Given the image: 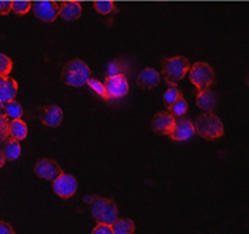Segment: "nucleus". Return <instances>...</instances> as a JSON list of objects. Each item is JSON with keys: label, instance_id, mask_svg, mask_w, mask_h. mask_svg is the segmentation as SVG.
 Returning a JSON list of instances; mask_svg holds the SVG:
<instances>
[{"label": "nucleus", "instance_id": "1", "mask_svg": "<svg viewBox=\"0 0 249 234\" xmlns=\"http://www.w3.org/2000/svg\"><path fill=\"white\" fill-rule=\"evenodd\" d=\"M89 208L95 221L98 223L105 225H113L119 218V210L117 204L112 199L104 198V196H93L89 200Z\"/></svg>", "mask_w": 249, "mask_h": 234}, {"label": "nucleus", "instance_id": "2", "mask_svg": "<svg viewBox=\"0 0 249 234\" xmlns=\"http://www.w3.org/2000/svg\"><path fill=\"white\" fill-rule=\"evenodd\" d=\"M194 128L195 134L202 136L206 141H215L225 134L223 121L213 112H207L199 116L194 123Z\"/></svg>", "mask_w": 249, "mask_h": 234}, {"label": "nucleus", "instance_id": "3", "mask_svg": "<svg viewBox=\"0 0 249 234\" xmlns=\"http://www.w3.org/2000/svg\"><path fill=\"white\" fill-rule=\"evenodd\" d=\"M191 63L184 56H172L162 60V75L169 85H177L188 74Z\"/></svg>", "mask_w": 249, "mask_h": 234}, {"label": "nucleus", "instance_id": "4", "mask_svg": "<svg viewBox=\"0 0 249 234\" xmlns=\"http://www.w3.org/2000/svg\"><path fill=\"white\" fill-rule=\"evenodd\" d=\"M61 76L68 86L82 87L88 85V80L91 78V71L85 61L81 59H74L64 66Z\"/></svg>", "mask_w": 249, "mask_h": 234}, {"label": "nucleus", "instance_id": "5", "mask_svg": "<svg viewBox=\"0 0 249 234\" xmlns=\"http://www.w3.org/2000/svg\"><path fill=\"white\" fill-rule=\"evenodd\" d=\"M189 80L194 86L200 90H209L215 82V71L207 61H196L189 68Z\"/></svg>", "mask_w": 249, "mask_h": 234}, {"label": "nucleus", "instance_id": "6", "mask_svg": "<svg viewBox=\"0 0 249 234\" xmlns=\"http://www.w3.org/2000/svg\"><path fill=\"white\" fill-rule=\"evenodd\" d=\"M104 85H105V91H107V101L122 100L129 91L127 75L107 76Z\"/></svg>", "mask_w": 249, "mask_h": 234}, {"label": "nucleus", "instance_id": "7", "mask_svg": "<svg viewBox=\"0 0 249 234\" xmlns=\"http://www.w3.org/2000/svg\"><path fill=\"white\" fill-rule=\"evenodd\" d=\"M53 192L61 199H70L76 194L78 189V181L75 176L70 173H60L53 180L52 184Z\"/></svg>", "mask_w": 249, "mask_h": 234}, {"label": "nucleus", "instance_id": "8", "mask_svg": "<svg viewBox=\"0 0 249 234\" xmlns=\"http://www.w3.org/2000/svg\"><path fill=\"white\" fill-rule=\"evenodd\" d=\"M34 173L42 180L53 181L57 176L63 173L60 163L52 158H42L34 165Z\"/></svg>", "mask_w": 249, "mask_h": 234}, {"label": "nucleus", "instance_id": "9", "mask_svg": "<svg viewBox=\"0 0 249 234\" xmlns=\"http://www.w3.org/2000/svg\"><path fill=\"white\" fill-rule=\"evenodd\" d=\"M32 10L38 19L47 23H52L59 17V3L56 1H47V0L36 1L34 4H32Z\"/></svg>", "mask_w": 249, "mask_h": 234}, {"label": "nucleus", "instance_id": "10", "mask_svg": "<svg viewBox=\"0 0 249 234\" xmlns=\"http://www.w3.org/2000/svg\"><path fill=\"white\" fill-rule=\"evenodd\" d=\"M195 135V128H194V123L188 119H176L175 126L170 131V139L176 142H187L192 139Z\"/></svg>", "mask_w": 249, "mask_h": 234}, {"label": "nucleus", "instance_id": "11", "mask_svg": "<svg viewBox=\"0 0 249 234\" xmlns=\"http://www.w3.org/2000/svg\"><path fill=\"white\" fill-rule=\"evenodd\" d=\"M40 119L44 126H47L49 128H56L63 123L64 112H63V109L59 105L51 104V105H47V107H44L41 109Z\"/></svg>", "mask_w": 249, "mask_h": 234}, {"label": "nucleus", "instance_id": "12", "mask_svg": "<svg viewBox=\"0 0 249 234\" xmlns=\"http://www.w3.org/2000/svg\"><path fill=\"white\" fill-rule=\"evenodd\" d=\"M176 117L170 112H158L151 121V126L155 134L168 135L170 134L172 128L175 126Z\"/></svg>", "mask_w": 249, "mask_h": 234}, {"label": "nucleus", "instance_id": "13", "mask_svg": "<svg viewBox=\"0 0 249 234\" xmlns=\"http://www.w3.org/2000/svg\"><path fill=\"white\" fill-rule=\"evenodd\" d=\"M160 82H161V75L153 67L143 68L138 74V85L144 90H153L160 85Z\"/></svg>", "mask_w": 249, "mask_h": 234}, {"label": "nucleus", "instance_id": "14", "mask_svg": "<svg viewBox=\"0 0 249 234\" xmlns=\"http://www.w3.org/2000/svg\"><path fill=\"white\" fill-rule=\"evenodd\" d=\"M83 13V8L79 1H63L59 3V15L64 20L79 19Z\"/></svg>", "mask_w": 249, "mask_h": 234}, {"label": "nucleus", "instance_id": "15", "mask_svg": "<svg viewBox=\"0 0 249 234\" xmlns=\"http://www.w3.org/2000/svg\"><path fill=\"white\" fill-rule=\"evenodd\" d=\"M18 93V82L13 78H0V101L8 102L13 101Z\"/></svg>", "mask_w": 249, "mask_h": 234}, {"label": "nucleus", "instance_id": "16", "mask_svg": "<svg viewBox=\"0 0 249 234\" xmlns=\"http://www.w3.org/2000/svg\"><path fill=\"white\" fill-rule=\"evenodd\" d=\"M196 105L203 112H213L216 107V95L211 90H200L196 94Z\"/></svg>", "mask_w": 249, "mask_h": 234}, {"label": "nucleus", "instance_id": "17", "mask_svg": "<svg viewBox=\"0 0 249 234\" xmlns=\"http://www.w3.org/2000/svg\"><path fill=\"white\" fill-rule=\"evenodd\" d=\"M27 134V124L22 119H14L8 123V138L15 141H23L26 139Z\"/></svg>", "mask_w": 249, "mask_h": 234}, {"label": "nucleus", "instance_id": "18", "mask_svg": "<svg viewBox=\"0 0 249 234\" xmlns=\"http://www.w3.org/2000/svg\"><path fill=\"white\" fill-rule=\"evenodd\" d=\"M22 153L19 141H15L11 138H7L4 141V146H3V155L6 161H15L18 160Z\"/></svg>", "mask_w": 249, "mask_h": 234}, {"label": "nucleus", "instance_id": "19", "mask_svg": "<svg viewBox=\"0 0 249 234\" xmlns=\"http://www.w3.org/2000/svg\"><path fill=\"white\" fill-rule=\"evenodd\" d=\"M113 234H134L135 223L129 218H117L112 225Z\"/></svg>", "mask_w": 249, "mask_h": 234}, {"label": "nucleus", "instance_id": "20", "mask_svg": "<svg viewBox=\"0 0 249 234\" xmlns=\"http://www.w3.org/2000/svg\"><path fill=\"white\" fill-rule=\"evenodd\" d=\"M129 71V64L127 63V60L124 59H116L108 66V70H107V74L108 76H112V75H125V72Z\"/></svg>", "mask_w": 249, "mask_h": 234}, {"label": "nucleus", "instance_id": "21", "mask_svg": "<svg viewBox=\"0 0 249 234\" xmlns=\"http://www.w3.org/2000/svg\"><path fill=\"white\" fill-rule=\"evenodd\" d=\"M4 114H6L8 119H20L22 114H23V108L20 105L19 102H17L15 100L8 101L4 104Z\"/></svg>", "mask_w": 249, "mask_h": 234}, {"label": "nucleus", "instance_id": "22", "mask_svg": "<svg viewBox=\"0 0 249 234\" xmlns=\"http://www.w3.org/2000/svg\"><path fill=\"white\" fill-rule=\"evenodd\" d=\"M94 10L100 15H110L117 10L115 1H107V0H101V1H95Z\"/></svg>", "mask_w": 249, "mask_h": 234}, {"label": "nucleus", "instance_id": "23", "mask_svg": "<svg viewBox=\"0 0 249 234\" xmlns=\"http://www.w3.org/2000/svg\"><path fill=\"white\" fill-rule=\"evenodd\" d=\"M181 95V91L178 90V87L176 86V85H169V87L166 89V91L163 93V101H165V104L170 107L172 104H175L176 101L178 100Z\"/></svg>", "mask_w": 249, "mask_h": 234}, {"label": "nucleus", "instance_id": "24", "mask_svg": "<svg viewBox=\"0 0 249 234\" xmlns=\"http://www.w3.org/2000/svg\"><path fill=\"white\" fill-rule=\"evenodd\" d=\"M170 113L173 114L175 117H181L184 114L187 113V110H188V104H187V101L184 100L182 97H180L178 100L176 101L175 104H172L170 107Z\"/></svg>", "mask_w": 249, "mask_h": 234}, {"label": "nucleus", "instance_id": "25", "mask_svg": "<svg viewBox=\"0 0 249 234\" xmlns=\"http://www.w3.org/2000/svg\"><path fill=\"white\" fill-rule=\"evenodd\" d=\"M32 10V3L29 0H15L11 1V11L17 15H26Z\"/></svg>", "mask_w": 249, "mask_h": 234}, {"label": "nucleus", "instance_id": "26", "mask_svg": "<svg viewBox=\"0 0 249 234\" xmlns=\"http://www.w3.org/2000/svg\"><path fill=\"white\" fill-rule=\"evenodd\" d=\"M13 71V60L6 54H0V78H7Z\"/></svg>", "mask_w": 249, "mask_h": 234}, {"label": "nucleus", "instance_id": "27", "mask_svg": "<svg viewBox=\"0 0 249 234\" xmlns=\"http://www.w3.org/2000/svg\"><path fill=\"white\" fill-rule=\"evenodd\" d=\"M88 85L89 87L94 91L97 95H100L101 98L107 101V91H105V85L102 83L101 80L95 79V78H90L88 80Z\"/></svg>", "mask_w": 249, "mask_h": 234}, {"label": "nucleus", "instance_id": "28", "mask_svg": "<svg viewBox=\"0 0 249 234\" xmlns=\"http://www.w3.org/2000/svg\"><path fill=\"white\" fill-rule=\"evenodd\" d=\"M8 117L4 113H0V143L8 138Z\"/></svg>", "mask_w": 249, "mask_h": 234}, {"label": "nucleus", "instance_id": "29", "mask_svg": "<svg viewBox=\"0 0 249 234\" xmlns=\"http://www.w3.org/2000/svg\"><path fill=\"white\" fill-rule=\"evenodd\" d=\"M91 234H113V230H112V226H110V225L98 223L97 226L93 228Z\"/></svg>", "mask_w": 249, "mask_h": 234}, {"label": "nucleus", "instance_id": "30", "mask_svg": "<svg viewBox=\"0 0 249 234\" xmlns=\"http://www.w3.org/2000/svg\"><path fill=\"white\" fill-rule=\"evenodd\" d=\"M0 234H15V230L10 223L0 221Z\"/></svg>", "mask_w": 249, "mask_h": 234}, {"label": "nucleus", "instance_id": "31", "mask_svg": "<svg viewBox=\"0 0 249 234\" xmlns=\"http://www.w3.org/2000/svg\"><path fill=\"white\" fill-rule=\"evenodd\" d=\"M11 11V1L0 0V15H7Z\"/></svg>", "mask_w": 249, "mask_h": 234}, {"label": "nucleus", "instance_id": "32", "mask_svg": "<svg viewBox=\"0 0 249 234\" xmlns=\"http://www.w3.org/2000/svg\"><path fill=\"white\" fill-rule=\"evenodd\" d=\"M4 163H6V158L3 155V151H0V167L4 166Z\"/></svg>", "mask_w": 249, "mask_h": 234}, {"label": "nucleus", "instance_id": "33", "mask_svg": "<svg viewBox=\"0 0 249 234\" xmlns=\"http://www.w3.org/2000/svg\"><path fill=\"white\" fill-rule=\"evenodd\" d=\"M0 113H4V102L0 101Z\"/></svg>", "mask_w": 249, "mask_h": 234}]
</instances>
